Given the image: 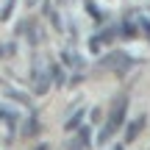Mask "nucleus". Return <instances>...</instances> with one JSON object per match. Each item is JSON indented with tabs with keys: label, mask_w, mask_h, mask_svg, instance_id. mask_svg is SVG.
<instances>
[{
	"label": "nucleus",
	"mask_w": 150,
	"mask_h": 150,
	"mask_svg": "<svg viewBox=\"0 0 150 150\" xmlns=\"http://www.w3.org/2000/svg\"><path fill=\"white\" fill-rule=\"evenodd\" d=\"M125 111H128V95H117L114 103H111V108H108V120H106V125H103L100 136H97L100 145H106V142L117 134V128L122 125V120H125Z\"/></svg>",
	"instance_id": "obj_1"
},
{
	"label": "nucleus",
	"mask_w": 150,
	"mask_h": 150,
	"mask_svg": "<svg viewBox=\"0 0 150 150\" xmlns=\"http://www.w3.org/2000/svg\"><path fill=\"white\" fill-rule=\"evenodd\" d=\"M100 64L106 67V70L117 72V75H125V72H128V70H131L134 64H139V61H136L134 56L122 53V50H111L108 56H103V59H100Z\"/></svg>",
	"instance_id": "obj_2"
},
{
	"label": "nucleus",
	"mask_w": 150,
	"mask_h": 150,
	"mask_svg": "<svg viewBox=\"0 0 150 150\" xmlns=\"http://www.w3.org/2000/svg\"><path fill=\"white\" fill-rule=\"evenodd\" d=\"M31 89H33V95H47V92H50V67L33 64V72H31Z\"/></svg>",
	"instance_id": "obj_3"
},
{
	"label": "nucleus",
	"mask_w": 150,
	"mask_h": 150,
	"mask_svg": "<svg viewBox=\"0 0 150 150\" xmlns=\"http://www.w3.org/2000/svg\"><path fill=\"white\" fill-rule=\"evenodd\" d=\"M92 131L89 125H81V128H75V136L72 139H67V150H89L92 147Z\"/></svg>",
	"instance_id": "obj_4"
},
{
	"label": "nucleus",
	"mask_w": 150,
	"mask_h": 150,
	"mask_svg": "<svg viewBox=\"0 0 150 150\" xmlns=\"http://www.w3.org/2000/svg\"><path fill=\"white\" fill-rule=\"evenodd\" d=\"M145 122H147L145 117H136L134 122H128V125H125V142H134L136 136L142 134V128H145Z\"/></svg>",
	"instance_id": "obj_5"
},
{
	"label": "nucleus",
	"mask_w": 150,
	"mask_h": 150,
	"mask_svg": "<svg viewBox=\"0 0 150 150\" xmlns=\"http://www.w3.org/2000/svg\"><path fill=\"white\" fill-rule=\"evenodd\" d=\"M61 61H64V64H72L75 70H83V59L75 56L72 50H61Z\"/></svg>",
	"instance_id": "obj_6"
},
{
	"label": "nucleus",
	"mask_w": 150,
	"mask_h": 150,
	"mask_svg": "<svg viewBox=\"0 0 150 150\" xmlns=\"http://www.w3.org/2000/svg\"><path fill=\"white\" fill-rule=\"evenodd\" d=\"M83 114H86L83 108H78V111H75L72 117H70V120H67V122H64V131H75V128H78V125H81V120H83Z\"/></svg>",
	"instance_id": "obj_7"
},
{
	"label": "nucleus",
	"mask_w": 150,
	"mask_h": 150,
	"mask_svg": "<svg viewBox=\"0 0 150 150\" xmlns=\"http://www.w3.org/2000/svg\"><path fill=\"white\" fill-rule=\"evenodd\" d=\"M136 33H139V28H136V22L128 17V20L122 22V36H136Z\"/></svg>",
	"instance_id": "obj_8"
},
{
	"label": "nucleus",
	"mask_w": 150,
	"mask_h": 150,
	"mask_svg": "<svg viewBox=\"0 0 150 150\" xmlns=\"http://www.w3.org/2000/svg\"><path fill=\"white\" fill-rule=\"evenodd\" d=\"M22 131H25L22 136H36V131H39V122H36V117H31V120H28Z\"/></svg>",
	"instance_id": "obj_9"
},
{
	"label": "nucleus",
	"mask_w": 150,
	"mask_h": 150,
	"mask_svg": "<svg viewBox=\"0 0 150 150\" xmlns=\"http://www.w3.org/2000/svg\"><path fill=\"white\" fill-rule=\"evenodd\" d=\"M14 3H17V0H6V6H3V11H0V20H8V17H11V8H14Z\"/></svg>",
	"instance_id": "obj_10"
},
{
	"label": "nucleus",
	"mask_w": 150,
	"mask_h": 150,
	"mask_svg": "<svg viewBox=\"0 0 150 150\" xmlns=\"http://www.w3.org/2000/svg\"><path fill=\"white\" fill-rule=\"evenodd\" d=\"M83 6H86V11H89V14H92V17H95V20H97V22H103V17H100V11H97V8H95V3H92V0H86V3H83Z\"/></svg>",
	"instance_id": "obj_11"
},
{
	"label": "nucleus",
	"mask_w": 150,
	"mask_h": 150,
	"mask_svg": "<svg viewBox=\"0 0 150 150\" xmlns=\"http://www.w3.org/2000/svg\"><path fill=\"white\" fill-rule=\"evenodd\" d=\"M36 150H50V145H39V147H36Z\"/></svg>",
	"instance_id": "obj_12"
},
{
	"label": "nucleus",
	"mask_w": 150,
	"mask_h": 150,
	"mask_svg": "<svg viewBox=\"0 0 150 150\" xmlns=\"http://www.w3.org/2000/svg\"><path fill=\"white\" fill-rule=\"evenodd\" d=\"M114 150H122V147H120V145H117V147H114Z\"/></svg>",
	"instance_id": "obj_13"
},
{
	"label": "nucleus",
	"mask_w": 150,
	"mask_h": 150,
	"mask_svg": "<svg viewBox=\"0 0 150 150\" xmlns=\"http://www.w3.org/2000/svg\"><path fill=\"white\" fill-rule=\"evenodd\" d=\"M0 56H3V47H0Z\"/></svg>",
	"instance_id": "obj_14"
}]
</instances>
